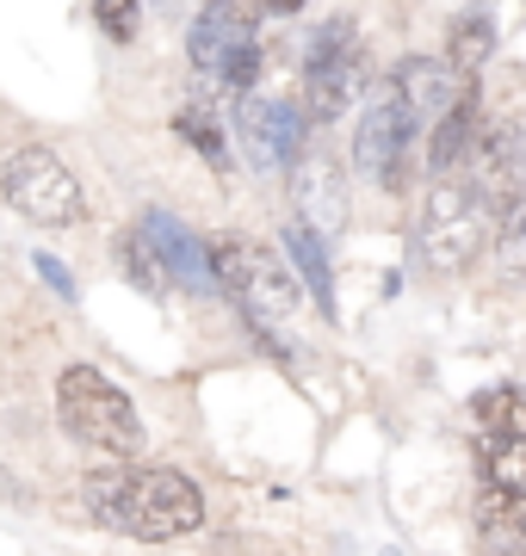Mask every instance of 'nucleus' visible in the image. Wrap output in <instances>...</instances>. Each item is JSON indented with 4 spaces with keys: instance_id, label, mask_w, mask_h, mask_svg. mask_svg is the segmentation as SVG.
<instances>
[{
    "instance_id": "f257e3e1",
    "label": "nucleus",
    "mask_w": 526,
    "mask_h": 556,
    "mask_svg": "<svg viewBox=\"0 0 526 556\" xmlns=\"http://www.w3.org/2000/svg\"><path fill=\"white\" fill-rule=\"evenodd\" d=\"M87 514L112 526L124 538H142V544H167V538H186L204 526V495L186 470H167V464H149V470H93L82 482Z\"/></svg>"
},
{
    "instance_id": "f03ea898",
    "label": "nucleus",
    "mask_w": 526,
    "mask_h": 556,
    "mask_svg": "<svg viewBox=\"0 0 526 556\" xmlns=\"http://www.w3.org/2000/svg\"><path fill=\"white\" fill-rule=\"evenodd\" d=\"M57 420L68 439H82L105 457H137L142 452V415L112 378L93 365H68L57 378Z\"/></svg>"
},
{
    "instance_id": "7ed1b4c3",
    "label": "nucleus",
    "mask_w": 526,
    "mask_h": 556,
    "mask_svg": "<svg viewBox=\"0 0 526 556\" xmlns=\"http://www.w3.org/2000/svg\"><path fill=\"white\" fill-rule=\"evenodd\" d=\"M496 236V204L477 192L471 174H434L422 211V260L434 273H465L477 248Z\"/></svg>"
},
{
    "instance_id": "20e7f679",
    "label": "nucleus",
    "mask_w": 526,
    "mask_h": 556,
    "mask_svg": "<svg viewBox=\"0 0 526 556\" xmlns=\"http://www.w3.org/2000/svg\"><path fill=\"white\" fill-rule=\"evenodd\" d=\"M211 260H217L223 291L236 298V309H242L254 328H273V321H285L298 303H304V278H298V266L279 260L273 248H261V241L217 236L211 241Z\"/></svg>"
},
{
    "instance_id": "39448f33",
    "label": "nucleus",
    "mask_w": 526,
    "mask_h": 556,
    "mask_svg": "<svg viewBox=\"0 0 526 556\" xmlns=\"http://www.w3.org/2000/svg\"><path fill=\"white\" fill-rule=\"evenodd\" d=\"M0 199L13 204L25 223H38V229H68V223L87 217L82 179L38 142H25V149H13L0 161Z\"/></svg>"
},
{
    "instance_id": "423d86ee",
    "label": "nucleus",
    "mask_w": 526,
    "mask_h": 556,
    "mask_svg": "<svg viewBox=\"0 0 526 556\" xmlns=\"http://www.w3.org/2000/svg\"><path fill=\"white\" fill-rule=\"evenodd\" d=\"M360 31H353V20H328L310 31L304 43V112L316 124L341 118L347 105H353V93H360Z\"/></svg>"
},
{
    "instance_id": "0eeeda50",
    "label": "nucleus",
    "mask_w": 526,
    "mask_h": 556,
    "mask_svg": "<svg viewBox=\"0 0 526 556\" xmlns=\"http://www.w3.org/2000/svg\"><path fill=\"white\" fill-rule=\"evenodd\" d=\"M422 137V118L409 112L397 93H378V100L360 112V130H353V167H360L372 186L385 192H403L409 179V149Z\"/></svg>"
},
{
    "instance_id": "6e6552de",
    "label": "nucleus",
    "mask_w": 526,
    "mask_h": 556,
    "mask_svg": "<svg viewBox=\"0 0 526 556\" xmlns=\"http://www.w3.org/2000/svg\"><path fill=\"white\" fill-rule=\"evenodd\" d=\"M304 118L291 100H261V93H242L236 100V137L248 149V167L254 174H291V161L304 155Z\"/></svg>"
},
{
    "instance_id": "1a4fd4ad",
    "label": "nucleus",
    "mask_w": 526,
    "mask_h": 556,
    "mask_svg": "<svg viewBox=\"0 0 526 556\" xmlns=\"http://www.w3.org/2000/svg\"><path fill=\"white\" fill-rule=\"evenodd\" d=\"M471 179H477V192L496 204V217H502L508 204L526 199V130L521 124H484V137L471 149Z\"/></svg>"
},
{
    "instance_id": "9d476101",
    "label": "nucleus",
    "mask_w": 526,
    "mask_h": 556,
    "mask_svg": "<svg viewBox=\"0 0 526 556\" xmlns=\"http://www.w3.org/2000/svg\"><path fill=\"white\" fill-rule=\"evenodd\" d=\"M291 204H298V223H310L323 241H335L347 229V174L335 155H298L291 161Z\"/></svg>"
},
{
    "instance_id": "9b49d317",
    "label": "nucleus",
    "mask_w": 526,
    "mask_h": 556,
    "mask_svg": "<svg viewBox=\"0 0 526 556\" xmlns=\"http://www.w3.org/2000/svg\"><path fill=\"white\" fill-rule=\"evenodd\" d=\"M390 93H397L422 124H434L440 112H452V105L471 93V75L452 56H403L390 68Z\"/></svg>"
},
{
    "instance_id": "f8f14e48",
    "label": "nucleus",
    "mask_w": 526,
    "mask_h": 556,
    "mask_svg": "<svg viewBox=\"0 0 526 556\" xmlns=\"http://www.w3.org/2000/svg\"><path fill=\"white\" fill-rule=\"evenodd\" d=\"M142 236L155 241V254L167 260V273L180 278L192 298H223V278H217V260L204 254V241L186 229L180 217H167V211H149L142 217Z\"/></svg>"
},
{
    "instance_id": "ddd939ff",
    "label": "nucleus",
    "mask_w": 526,
    "mask_h": 556,
    "mask_svg": "<svg viewBox=\"0 0 526 556\" xmlns=\"http://www.w3.org/2000/svg\"><path fill=\"white\" fill-rule=\"evenodd\" d=\"M484 105H477V80H471V93L452 112H440L434 118V130H427V167L434 174H465L471 167V149H477V137H484Z\"/></svg>"
},
{
    "instance_id": "4468645a",
    "label": "nucleus",
    "mask_w": 526,
    "mask_h": 556,
    "mask_svg": "<svg viewBox=\"0 0 526 556\" xmlns=\"http://www.w3.org/2000/svg\"><path fill=\"white\" fill-rule=\"evenodd\" d=\"M279 241H285V260H291V266H298V278H304L310 303H316V309H323V316L335 321L341 309H335V273H328V248H323V236H316L310 223H291V229H285Z\"/></svg>"
},
{
    "instance_id": "2eb2a0df",
    "label": "nucleus",
    "mask_w": 526,
    "mask_h": 556,
    "mask_svg": "<svg viewBox=\"0 0 526 556\" xmlns=\"http://www.w3.org/2000/svg\"><path fill=\"white\" fill-rule=\"evenodd\" d=\"M242 31H248V25L236 20V7H229V0H211L199 20H192V38H186V50H192V68H199V75H217L223 56H229V43L242 38Z\"/></svg>"
},
{
    "instance_id": "dca6fc26",
    "label": "nucleus",
    "mask_w": 526,
    "mask_h": 556,
    "mask_svg": "<svg viewBox=\"0 0 526 556\" xmlns=\"http://www.w3.org/2000/svg\"><path fill=\"white\" fill-rule=\"evenodd\" d=\"M471 519H477V538H489V544H526V495L521 489L484 482V495H477Z\"/></svg>"
},
{
    "instance_id": "f3484780",
    "label": "nucleus",
    "mask_w": 526,
    "mask_h": 556,
    "mask_svg": "<svg viewBox=\"0 0 526 556\" xmlns=\"http://www.w3.org/2000/svg\"><path fill=\"white\" fill-rule=\"evenodd\" d=\"M471 420L477 433L496 439H526V383H489L471 396Z\"/></svg>"
},
{
    "instance_id": "a211bd4d",
    "label": "nucleus",
    "mask_w": 526,
    "mask_h": 556,
    "mask_svg": "<svg viewBox=\"0 0 526 556\" xmlns=\"http://www.w3.org/2000/svg\"><path fill=\"white\" fill-rule=\"evenodd\" d=\"M446 56L459 62L465 75H477V68L496 56V20H489L484 7H465V13H452V25H446Z\"/></svg>"
},
{
    "instance_id": "6ab92c4d",
    "label": "nucleus",
    "mask_w": 526,
    "mask_h": 556,
    "mask_svg": "<svg viewBox=\"0 0 526 556\" xmlns=\"http://www.w3.org/2000/svg\"><path fill=\"white\" fill-rule=\"evenodd\" d=\"M112 254H118V266H124V278L137 285L142 298H162L167 291V260L155 254V241L142 236V229H118V241H112Z\"/></svg>"
},
{
    "instance_id": "aec40b11",
    "label": "nucleus",
    "mask_w": 526,
    "mask_h": 556,
    "mask_svg": "<svg viewBox=\"0 0 526 556\" xmlns=\"http://www.w3.org/2000/svg\"><path fill=\"white\" fill-rule=\"evenodd\" d=\"M477 464H484V482H502V489H521L526 495V439L477 433Z\"/></svg>"
},
{
    "instance_id": "412c9836",
    "label": "nucleus",
    "mask_w": 526,
    "mask_h": 556,
    "mask_svg": "<svg viewBox=\"0 0 526 556\" xmlns=\"http://www.w3.org/2000/svg\"><path fill=\"white\" fill-rule=\"evenodd\" d=\"M489 248H496V266H502V278H526V199L508 204L502 217H496V236H489Z\"/></svg>"
},
{
    "instance_id": "4be33fe9",
    "label": "nucleus",
    "mask_w": 526,
    "mask_h": 556,
    "mask_svg": "<svg viewBox=\"0 0 526 556\" xmlns=\"http://www.w3.org/2000/svg\"><path fill=\"white\" fill-rule=\"evenodd\" d=\"M217 80L242 100V93H254V80H261V43H254V31H242V38L229 43V56H223Z\"/></svg>"
},
{
    "instance_id": "5701e85b",
    "label": "nucleus",
    "mask_w": 526,
    "mask_h": 556,
    "mask_svg": "<svg viewBox=\"0 0 526 556\" xmlns=\"http://www.w3.org/2000/svg\"><path fill=\"white\" fill-rule=\"evenodd\" d=\"M174 130H180V137L192 142V149L211 161V167H223V161H229V149H223V130H217V118H211L204 105H186L180 118H174Z\"/></svg>"
},
{
    "instance_id": "b1692460",
    "label": "nucleus",
    "mask_w": 526,
    "mask_h": 556,
    "mask_svg": "<svg viewBox=\"0 0 526 556\" xmlns=\"http://www.w3.org/2000/svg\"><path fill=\"white\" fill-rule=\"evenodd\" d=\"M93 20H100V31L112 43H130V38H137L142 7H137V0H93Z\"/></svg>"
},
{
    "instance_id": "393cba45",
    "label": "nucleus",
    "mask_w": 526,
    "mask_h": 556,
    "mask_svg": "<svg viewBox=\"0 0 526 556\" xmlns=\"http://www.w3.org/2000/svg\"><path fill=\"white\" fill-rule=\"evenodd\" d=\"M32 266H38V278L50 285V291H57L62 303H82V285H75V273H68L57 254H32Z\"/></svg>"
},
{
    "instance_id": "a878e982",
    "label": "nucleus",
    "mask_w": 526,
    "mask_h": 556,
    "mask_svg": "<svg viewBox=\"0 0 526 556\" xmlns=\"http://www.w3.org/2000/svg\"><path fill=\"white\" fill-rule=\"evenodd\" d=\"M477 556H526V544H489V538H477Z\"/></svg>"
},
{
    "instance_id": "bb28decb",
    "label": "nucleus",
    "mask_w": 526,
    "mask_h": 556,
    "mask_svg": "<svg viewBox=\"0 0 526 556\" xmlns=\"http://www.w3.org/2000/svg\"><path fill=\"white\" fill-rule=\"evenodd\" d=\"M266 7H273V13H298V7H304V0H266Z\"/></svg>"
},
{
    "instance_id": "cd10ccee",
    "label": "nucleus",
    "mask_w": 526,
    "mask_h": 556,
    "mask_svg": "<svg viewBox=\"0 0 526 556\" xmlns=\"http://www.w3.org/2000/svg\"><path fill=\"white\" fill-rule=\"evenodd\" d=\"M155 7H162V13H180V0H155Z\"/></svg>"
}]
</instances>
